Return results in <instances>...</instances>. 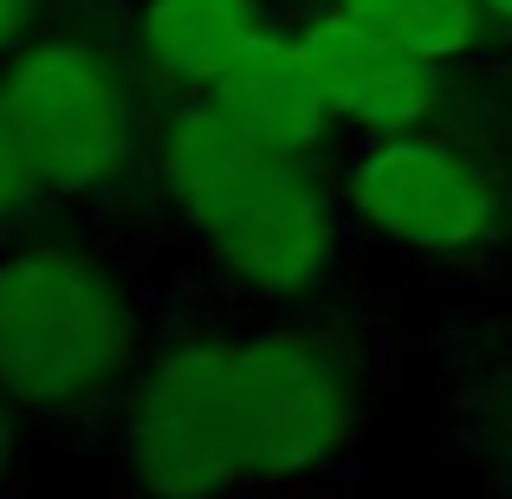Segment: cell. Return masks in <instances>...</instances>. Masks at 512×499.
<instances>
[{"label": "cell", "instance_id": "30bf717a", "mask_svg": "<svg viewBox=\"0 0 512 499\" xmlns=\"http://www.w3.org/2000/svg\"><path fill=\"white\" fill-rule=\"evenodd\" d=\"M33 201H39V182H33V169H26L20 143H13V130H7V111H0V227L20 221Z\"/></svg>", "mask_w": 512, "mask_h": 499}, {"label": "cell", "instance_id": "9c48e42d", "mask_svg": "<svg viewBox=\"0 0 512 499\" xmlns=\"http://www.w3.org/2000/svg\"><path fill=\"white\" fill-rule=\"evenodd\" d=\"M344 13L363 20L376 39H389L396 52H409V59L441 65L474 46L487 7L480 0H344Z\"/></svg>", "mask_w": 512, "mask_h": 499}, {"label": "cell", "instance_id": "7c38bea8", "mask_svg": "<svg viewBox=\"0 0 512 499\" xmlns=\"http://www.w3.org/2000/svg\"><path fill=\"white\" fill-rule=\"evenodd\" d=\"M13 409H20V402L0 389V480H7V467H13Z\"/></svg>", "mask_w": 512, "mask_h": 499}, {"label": "cell", "instance_id": "6da1fadb", "mask_svg": "<svg viewBox=\"0 0 512 499\" xmlns=\"http://www.w3.org/2000/svg\"><path fill=\"white\" fill-rule=\"evenodd\" d=\"M357 428V376L325 337H201L137 376L124 454L150 499H221L318 474Z\"/></svg>", "mask_w": 512, "mask_h": 499}, {"label": "cell", "instance_id": "277c9868", "mask_svg": "<svg viewBox=\"0 0 512 499\" xmlns=\"http://www.w3.org/2000/svg\"><path fill=\"white\" fill-rule=\"evenodd\" d=\"M0 111L39 195H91L137 150V104L111 52L85 39H39L13 59Z\"/></svg>", "mask_w": 512, "mask_h": 499}, {"label": "cell", "instance_id": "52a82bcc", "mask_svg": "<svg viewBox=\"0 0 512 499\" xmlns=\"http://www.w3.org/2000/svg\"><path fill=\"white\" fill-rule=\"evenodd\" d=\"M208 104H221L240 130H253L260 143L286 156H312L331 130V98L318 85L312 59H305L299 39H279V33H260L234 65L227 78L208 91Z\"/></svg>", "mask_w": 512, "mask_h": 499}, {"label": "cell", "instance_id": "7a4b0ae2", "mask_svg": "<svg viewBox=\"0 0 512 499\" xmlns=\"http://www.w3.org/2000/svg\"><path fill=\"white\" fill-rule=\"evenodd\" d=\"M163 195L221 273L266 299L318 286L331 214L299 156L240 130L221 104H182L163 130Z\"/></svg>", "mask_w": 512, "mask_h": 499}, {"label": "cell", "instance_id": "5b68a950", "mask_svg": "<svg viewBox=\"0 0 512 499\" xmlns=\"http://www.w3.org/2000/svg\"><path fill=\"white\" fill-rule=\"evenodd\" d=\"M350 208L376 234L428 253H461L487 240L493 227V188L467 156L422 137H389L350 169Z\"/></svg>", "mask_w": 512, "mask_h": 499}, {"label": "cell", "instance_id": "3957f363", "mask_svg": "<svg viewBox=\"0 0 512 499\" xmlns=\"http://www.w3.org/2000/svg\"><path fill=\"white\" fill-rule=\"evenodd\" d=\"M137 363V312L98 260L26 247L0 260V389L33 415L104 402Z\"/></svg>", "mask_w": 512, "mask_h": 499}, {"label": "cell", "instance_id": "8fae6325", "mask_svg": "<svg viewBox=\"0 0 512 499\" xmlns=\"http://www.w3.org/2000/svg\"><path fill=\"white\" fill-rule=\"evenodd\" d=\"M26 20H33V0H0V52L26 33Z\"/></svg>", "mask_w": 512, "mask_h": 499}, {"label": "cell", "instance_id": "8992f818", "mask_svg": "<svg viewBox=\"0 0 512 499\" xmlns=\"http://www.w3.org/2000/svg\"><path fill=\"white\" fill-rule=\"evenodd\" d=\"M299 46H305V59H312L318 85H325L331 111L350 117V124L402 137V130H415L435 111V65L396 52L363 20H350L344 7L325 13L318 26H305Z\"/></svg>", "mask_w": 512, "mask_h": 499}, {"label": "cell", "instance_id": "4fadbf2b", "mask_svg": "<svg viewBox=\"0 0 512 499\" xmlns=\"http://www.w3.org/2000/svg\"><path fill=\"white\" fill-rule=\"evenodd\" d=\"M487 13H500V20H512V0H480Z\"/></svg>", "mask_w": 512, "mask_h": 499}, {"label": "cell", "instance_id": "ba28073f", "mask_svg": "<svg viewBox=\"0 0 512 499\" xmlns=\"http://www.w3.org/2000/svg\"><path fill=\"white\" fill-rule=\"evenodd\" d=\"M253 0H150L143 7V52L175 85H221L227 65L260 39Z\"/></svg>", "mask_w": 512, "mask_h": 499}]
</instances>
